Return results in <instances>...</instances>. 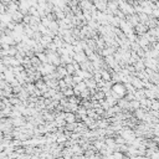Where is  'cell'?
Wrapping results in <instances>:
<instances>
[{
	"instance_id": "6da1fadb",
	"label": "cell",
	"mask_w": 159,
	"mask_h": 159,
	"mask_svg": "<svg viewBox=\"0 0 159 159\" xmlns=\"http://www.w3.org/2000/svg\"><path fill=\"white\" fill-rule=\"evenodd\" d=\"M113 92L114 93H117V95H119V97H122L123 96V93H125V90H124V86L121 83V85H114L113 86Z\"/></svg>"
}]
</instances>
